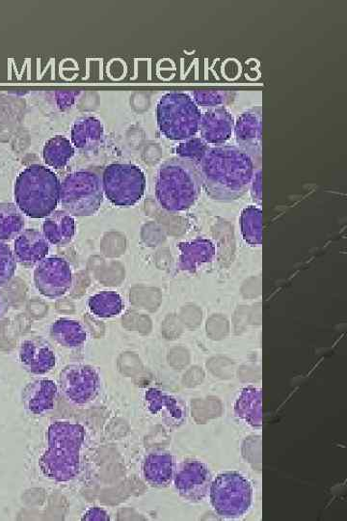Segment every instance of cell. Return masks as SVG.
<instances>
[{
	"label": "cell",
	"instance_id": "30",
	"mask_svg": "<svg viewBox=\"0 0 347 521\" xmlns=\"http://www.w3.org/2000/svg\"><path fill=\"white\" fill-rule=\"evenodd\" d=\"M79 95L80 92L77 91H57L54 94L57 107L61 110L70 109Z\"/></svg>",
	"mask_w": 347,
	"mask_h": 521
},
{
	"label": "cell",
	"instance_id": "10",
	"mask_svg": "<svg viewBox=\"0 0 347 521\" xmlns=\"http://www.w3.org/2000/svg\"><path fill=\"white\" fill-rule=\"evenodd\" d=\"M34 283L41 295L49 298L65 296L72 285V271L61 257L45 258L34 270Z\"/></svg>",
	"mask_w": 347,
	"mask_h": 521
},
{
	"label": "cell",
	"instance_id": "27",
	"mask_svg": "<svg viewBox=\"0 0 347 521\" xmlns=\"http://www.w3.org/2000/svg\"><path fill=\"white\" fill-rule=\"evenodd\" d=\"M235 96L236 93L231 91L196 90L192 97L198 107L215 109L230 104Z\"/></svg>",
	"mask_w": 347,
	"mask_h": 521
},
{
	"label": "cell",
	"instance_id": "16",
	"mask_svg": "<svg viewBox=\"0 0 347 521\" xmlns=\"http://www.w3.org/2000/svg\"><path fill=\"white\" fill-rule=\"evenodd\" d=\"M262 108L253 107L243 111L235 121L234 133L240 148L258 149L262 140Z\"/></svg>",
	"mask_w": 347,
	"mask_h": 521
},
{
	"label": "cell",
	"instance_id": "24",
	"mask_svg": "<svg viewBox=\"0 0 347 521\" xmlns=\"http://www.w3.org/2000/svg\"><path fill=\"white\" fill-rule=\"evenodd\" d=\"M24 217L13 203L0 204V241L16 239L23 231Z\"/></svg>",
	"mask_w": 347,
	"mask_h": 521
},
{
	"label": "cell",
	"instance_id": "19",
	"mask_svg": "<svg viewBox=\"0 0 347 521\" xmlns=\"http://www.w3.org/2000/svg\"><path fill=\"white\" fill-rule=\"evenodd\" d=\"M42 235L50 244L64 246L76 235V221L66 211H54L42 224Z\"/></svg>",
	"mask_w": 347,
	"mask_h": 521
},
{
	"label": "cell",
	"instance_id": "12",
	"mask_svg": "<svg viewBox=\"0 0 347 521\" xmlns=\"http://www.w3.org/2000/svg\"><path fill=\"white\" fill-rule=\"evenodd\" d=\"M234 127L233 114L225 107L215 108L202 114L199 132L202 140L220 147L233 136Z\"/></svg>",
	"mask_w": 347,
	"mask_h": 521
},
{
	"label": "cell",
	"instance_id": "26",
	"mask_svg": "<svg viewBox=\"0 0 347 521\" xmlns=\"http://www.w3.org/2000/svg\"><path fill=\"white\" fill-rule=\"evenodd\" d=\"M240 220L246 241L259 243L262 238V211L258 207L249 206L242 212Z\"/></svg>",
	"mask_w": 347,
	"mask_h": 521
},
{
	"label": "cell",
	"instance_id": "11",
	"mask_svg": "<svg viewBox=\"0 0 347 521\" xmlns=\"http://www.w3.org/2000/svg\"><path fill=\"white\" fill-rule=\"evenodd\" d=\"M174 478L179 495L188 501L200 502L210 492L211 475L207 466L199 460L183 461Z\"/></svg>",
	"mask_w": 347,
	"mask_h": 521
},
{
	"label": "cell",
	"instance_id": "6",
	"mask_svg": "<svg viewBox=\"0 0 347 521\" xmlns=\"http://www.w3.org/2000/svg\"><path fill=\"white\" fill-rule=\"evenodd\" d=\"M103 180L92 170L69 174L61 186V204L72 216H92L104 202Z\"/></svg>",
	"mask_w": 347,
	"mask_h": 521
},
{
	"label": "cell",
	"instance_id": "31",
	"mask_svg": "<svg viewBox=\"0 0 347 521\" xmlns=\"http://www.w3.org/2000/svg\"><path fill=\"white\" fill-rule=\"evenodd\" d=\"M82 521H108L110 520V516L108 512L101 508V507H91L89 510H87L82 517Z\"/></svg>",
	"mask_w": 347,
	"mask_h": 521
},
{
	"label": "cell",
	"instance_id": "13",
	"mask_svg": "<svg viewBox=\"0 0 347 521\" xmlns=\"http://www.w3.org/2000/svg\"><path fill=\"white\" fill-rule=\"evenodd\" d=\"M20 360L23 368L35 375L47 374L56 366V355L52 346L40 337L27 339L22 343Z\"/></svg>",
	"mask_w": 347,
	"mask_h": 521
},
{
	"label": "cell",
	"instance_id": "15",
	"mask_svg": "<svg viewBox=\"0 0 347 521\" xmlns=\"http://www.w3.org/2000/svg\"><path fill=\"white\" fill-rule=\"evenodd\" d=\"M14 256L24 267H33L47 258L50 242L41 232L27 229L14 239Z\"/></svg>",
	"mask_w": 347,
	"mask_h": 521
},
{
	"label": "cell",
	"instance_id": "1",
	"mask_svg": "<svg viewBox=\"0 0 347 521\" xmlns=\"http://www.w3.org/2000/svg\"><path fill=\"white\" fill-rule=\"evenodd\" d=\"M197 168L208 194L221 201L236 200L248 192L255 172L250 154L233 145L209 148Z\"/></svg>",
	"mask_w": 347,
	"mask_h": 521
},
{
	"label": "cell",
	"instance_id": "29",
	"mask_svg": "<svg viewBox=\"0 0 347 521\" xmlns=\"http://www.w3.org/2000/svg\"><path fill=\"white\" fill-rule=\"evenodd\" d=\"M17 270V259L10 246L0 242V284L9 282Z\"/></svg>",
	"mask_w": 347,
	"mask_h": 521
},
{
	"label": "cell",
	"instance_id": "2",
	"mask_svg": "<svg viewBox=\"0 0 347 521\" xmlns=\"http://www.w3.org/2000/svg\"><path fill=\"white\" fill-rule=\"evenodd\" d=\"M47 436L48 449L39 459L42 473L57 483L75 480L81 470L85 428L79 423L55 422Z\"/></svg>",
	"mask_w": 347,
	"mask_h": 521
},
{
	"label": "cell",
	"instance_id": "5",
	"mask_svg": "<svg viewBox=\"0 0 347 521\" xmlns=\"http://www.w3.org/2000/svg\"><path fill=\"white\" fill-rule=\"evenodd\" d=\"M202 112L191 95L173 91L159 99L156 122L167 139L184 141L199 133Z\"/></svg>",
	"mask_w": 347,
	"mask_h": 521
},
{
	"label": "cell",
	"instance_id": "4",
	"mask_svg": "<svg viewBox=\"0 0 347 521\" xmlns=\"http://www.w3.org/2000/svg\"><path fill=\"white\" fill-rule=\"evenodd\" d=\"M61 186L56 174L47 166H28L14 184L16 205L32 219H46L60 204Z\"/></svg>",
	"mask_w": 347,
	"mask_h": 521
},
{
	"label": "cell",
	"instance_id": "20",
	"mask_svg": "<svg viewBox=\"0 0 347 521\" xmlns=\"http://www.w3.org/2000/svg\"><path fill=\"white\" fill-rule=\"evenodd\" d=\"M104 136L103 124L93 116H84L71 128V142L80 150L90 151L97 148L103 142Z\"/></svg>",
	"mask_w": 347,
	"mask_h": 521
},
{
	"label": "cell",
	"instance_id": "34",
	"mask_svg": "<svg viewBox=\"0 0 347 521\" xmlns=\"http://www.w3.org/2000/svg\"><path fill=\"white\" fill-rule=\"evenodd\" d=\"M5 309H6L5 302L2 295H0V317H2L5 314Z\"/></svg>",
	"mask_w": 347,
	"mask_h": 521
},
{
	"label": "cell",
	"instance_id": "3",
	"mask_svg": "<svg viewBox=\"0 0 347 521\" xmlns=\"http://www.w3.org/2000/svg\"><path fill=\"white\" fill-rule=\"evenodd\" d=\"M197 165L178 157L169 159L159 168L155 182L158 204L170 213L194 206L201 192Z\"/></svg>",
	"mask_w": 347,
	"mask_h": 521
},
{
	"label": "cell",
	"instance_id": "21",
	"mask_svg": "<svg viewBox=\"0 0 347 521\" xmlns=\"http://www.w3.org/2000/svg\"><path fill=\"white\" fill-rule=\"evenodd\" d=\"M262 407V391L252 386L246 387L236 403L235 413L249 425L260 428L263 422Z\"/></svg>",
	"mask_w": 347,
	"mask_h": 521
},
{
	"label": "cell",
	"instance_id": "33",
	"mask_svg": "<svg viewBox=\"0 0 347 521\" xmlns=\"http://www.w3.org/2000/svg\"><path fill=\"white\" fill-rule=\"evenodd\" d=\"M251 182L252 195L256 201L260 202V200H262V172H260V170L254 172Z\"/></svg>",
	"mask_w": 347,
	"mask_h": 521
},
{
	"label": "cell",
	"instance_id": "14",
	"mask_svg": "<svg viewBox=\"0 0 347 521\" xmlns=\"http://www.w3.org/2000/svg\"><path fill=\"white\" fill-rule=\"evenodd\" d=\"M58 398V387L49 379L29 383L23 391L24 409L31 414L42 415L52 411Z\"/></svg>",
	"mask_w": 347,
	"mask_h": 521
},
{
	"label": "cell",
	"instance_id": "18",
	"mask_svg": "<svg viewBox=\"0 0 347 521\" xmlns=\"http://www.w3.org/2000/svg\"><path fill=\"white\" fill-rule=\"evenodd\" d=\"M175 460L166 452L149 454L143 462V476L152 487H168L175 476Z\"/></svg>",
	"mask_w": 347,
	"mask_h": 521
},
{
	"label": "cell",
	"instance_id": "23",
	"mask_svg": "<svg viewBox=\"0 0 347 521\" xmlns=\"http://www.w3.org/2000/svg\"><path fill=\"white\" fill-rule=\"evenodd\" d=\"M75 149L69 139L62 136L51 138L43 147V159L48 166L54 169L64 168L74 156Z\"/></svg>",
	"mask_w": 347,
	"mask_h": 521
},
{
	"label": "cell",
	"instance_id": "32",
	"mask_svg": "<svg viewBox=\"0 0 347 521\" xmlns=\"http://www.w3.org/2000/svg\"><path fill=\"white\" fill-rule=\"evenodd\" d=\"M260 284H262V281H260V279L258 278H251L249 280H246L242 288L243 294L246 296H250L251 294L252 296L258 295L260 291Z\"/></svg>",
	"mask_w": 347,
	"mask_h": 521
},
{
	"label": "cell",
	"instance_id": "28",
	"mask_svg": "<svg viewBox=\"0 0 347 521\" xmlns=\"http://www.w3.org/2000/svg\"><path fill=\"white\" fill-rule=\"evenodd\" d=\"M209 148V144L201 137H192L183 141L176 148V152L179 157L198 165Z\"/></svg>",
	"mask_w": 347,
	"mask_h": 521
},
{
	"label": "cell",
	"instance_id": "22",
	"mask_svg": "<svg viewBox=\"0 0 347 521\" xmlns=\"http://www.w3.org/2000/svg\"><path fill=\"white\" fill-rule=\"evenodd\" d=\"M52 338L68 349L81 346L87 340V332L84 327L71 318H58L51 327Z\"/></svg>",
	"mask_w": 347,
	"mask_h": 521
},
{
	"label": "cell",
	"instance_id": "9",
	"mask_svg": "<svg viewBox=\"0 0 347 521\" xmlns=\"http://www.w3.org/2000/svg\"><path fill=\"white\" fill-rule=\"evenodd\" d=\"M60 388L69 403L76 405L90 403L99 393L100 376L90 365H68L60 374Z\"/></svg>",
	"mask_w": 347,
	"mask_h": 521
},
{
	"label": "cell",
	"instance_id": "17",
	"mask_svg": "<svg viewBox=\"0 0 347 521\" xmlns=\"http://www.w3.org/2000/svg\"><path fill=\"white\" fill-rule=\"evenodd\" d=\"M149 411L161 417L169 426H179L184 422V408L182 402L163 390L151 388L145 394Z\"/></svg>",
	"mask_w": 347,
	"mask_h": 521
},
{
	"label": "cell",
	"instance_id": "25",
	"mask_svg": "<svg viewBox=\"0 0 347 521\" xmlns=\"http://www.w3.org/2000/svg\"><path fill=\"white\" fill-rule=\"evenodd\" d=\"M89 307L94 316L109 318L119 316L124 311L125 303L118 293L104 291L91 297Z\"/></svg>",
	"mask_w": 347,
	"mask_h": 521
},
{
	"label": "cell",
	"instance_id": "7",
	"mask_svg": "<svg viewBox=\"0 0 347 521\" xmlns=\"http://www.w3.org/2000/svg\"><path fill=\"white\" fill-rule=\"evenodd\" d=\"M211 502L214 511L225 517H239L252 505L253 488L246 478L234 471L223 472L211 486Z\"/></svg>",
	"mask_w": 347,
	"mask_h": 521
},
{
	"label": "cell",
	"instance_id": "8",
	"mask_svg": "<svg viewBox=\"0 0 347 521\" xmlns=\"http://www.w3.org/2000/svg\"><path fill=\"white\" fill-rule=\"evenodd\" d=\"M103 188L107 198L117 207H132L138 203L146 188V177L136 166L113 164L103 174Z\"/></svg>",
	"mask_w": 347,
	"mask_h": 521
}]
</instances>
